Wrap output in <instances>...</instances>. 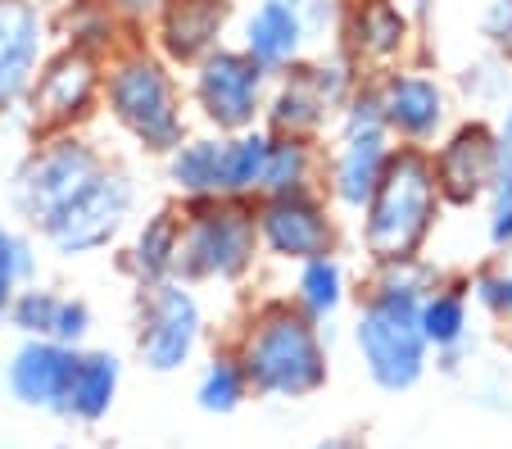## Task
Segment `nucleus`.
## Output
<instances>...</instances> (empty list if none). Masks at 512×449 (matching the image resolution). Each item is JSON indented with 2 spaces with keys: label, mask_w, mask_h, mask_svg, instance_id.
<instances>
[{
  "label": "nucleus",
  "mask_w": 512,
  "mask_h": 449,
  "mask_svg": "<svg viewBox=\"0 0 512 449\" xmlns=\"http://www.w3.org/2000/svg\"><path fill=\"white\" fill-rule=\"evenodd\" d=\"M132 37H141V32L127 28L105 0H73V5L64 10V19L55 23L59 46L87 50V55H96V59H109L114 50H123Z\"/></svg>",
  "instance_id": "nucleus-27"
},
{
  "label": "nucleus",
  "mask_w": 512,
  "mask_h": 449,
  "mask_svg": "<svg viewBox=\"0 0 512 449\" xmlns=\"http://www.w3.org/2000/svg\"><path fill=\"white\" fill-rule=\"evenodd\" d=\"M390 155H395L390 132H331L322 141V196L336 205L340 218H358Z\"/></svg>",
  "instance_id": "nucleus-18"
},
{
  "label": "nucleus",
  "mask_w": 512,
  "mask_h": 449,
  "mask_svg": "<svg viewBox=\"0 0 512 449\" xmlns=\"http://www.w3.org/2000/svg\"><path fill=\"white\" fill-rule=\"evenodd\" d=\"M204 341H209V309H204V295L195 286L173 277V282H159L150 291H136L132 350L145 372L177 377L191 363H200Z\"/></svg>",
  "instance_id": "nucleus-10"
},
{
  "label": "nucleus",
  "mask_w": 512,
  "mask_h": 449,
  "mask_svg": "<svg viewBox=\"0 0 512 449\" xmlns=\"http://www.w3.org/2000/svg\"><path fill=\"white\" fill-rule=\"evenodd\" d=\"M91 332H96V309H91L82 295H59V309H55V327H50V341L68 345V350H82L91 345Z\"/></svg>",
  "instance_id": "nucleus-34"
},
{
  "label": "nucleus",
  "mask_w": 512,
  "mask_h": 449,
  "mask_svg": "<svg viewBox=\"0 0 512 449\" xmlns=\"http://www.w3.org/2000/svg\"><path fill=\"white\" fill-rule=\"evenodd\" d=\"M426 155H431V173L445 209H472L490 196L503 146L494 137V123H485V118H454V127Z\"/></svg>",
  "instance_id": "nucleus-15"
},
{
  "label": "nucleus",
  "mask_w": 512,
  "mask_h": 449,
  "mask_svg": "<svg viewBox=\"0 0 512 449\" xmlns=\"http://www.w3.org/2000/svg\"><path fill=\"white\" fill-rule=\"evenodd\" d=\"M372 87H377L381 118L395 146L431 150L454 127V91L422 59H408L399 69L372 78Z\"/></svg>",
  "instance_id": "nucleus-13"
},
{
  "label": "nucleus",
  "mask_w": 512,
  "mask_h": 449,
  "mask_svg": "<svg viewBox=\"0 0 512 449\" xmlns=\"http://www.w3.org/2000/svg\"><path fill=\"white\" fill-rule=\"evenodd\" d=\"M164 186L173 205H195V200H223V137L191 127L164 159Z\"/></svg>",
  "instance_id": "nucleus-25"
},
{
  "label": "nucleus",
  "mask_w": 512,
  "mask_h": 449,
  "mask_svg": "<svg viewBox=\"0 0 512 449\" xmlns=\"http://www.w3.org/2000/svg\"><path fill=\"white\" fill-rule=\"evenodd\" d=\"M236 46H241L259 69H268L272 78L295 69L300 59L313 55V37H309V28H304V5L300 0H254L241 19Z\"/></svg>",
  "instance_id": "nucleus-20"
},
{
  "label": "nucleus",
  "mask_w": 512,
  "mask_h": 449,
  "mask_svg": "<svg viewBox=\"0 0 512 449\" xmlns=\"http://www.w3.org/2000/svg\"><path fill=\"white\" fill-rule=\"evenodd\" d=\"M300 191H322V141L272 137L259 200L263 196H300Z\"/></svg>",
  "instance_id": "nucleus-28"
},
{
  "label": "nucleus",
  "mask_w": 512,
  "mask_h": 449,
  "mask_svg": "<svg viewBox=\"0 0 512 449\" xmlns=\"http://www.w3.org/2000/svg\"><path fill=\"white\" fill-rule=\"evenodd\" d=\"M358 82H363V73H358L336 46L313 50L295 69L272 78L268 105H263V127H268L272 137L327 141L331 127H336V114L358 91Z\"/></svg>",
  "instance_id": "nucleus-8"
},
{
  "label": "nucleus",
  "mask_w": 512,
  "mask_h": 449,
  "mask_svg": "<svg viewBox=\"0 0 512 449\" xmlns=\"http://www.w3.org/2000/svg\"><path fill=\"white\" fill-rule=\"evenodd\" d=\"M463 282H467V295H472V309H481L494 323H508L512 318V273L508 268L485 264V268H476L472 277H463Z\"/></svg>",
  "instance_id": "nucleus-33"
},
{
  "label": "nucleus",
  "mask_w": 512,
  "mask_h": 449,
  "mask_svg": "<svg viewBox=\"0 0 512 449\" xmlns=\"http://www.w3.org/2000/svg\"><path fill=\"white\" fill-rule=\"evenodd\" d=\"M440 277L431 259L404 268H368L363 291L349 318V345L358 354L363 377L381 395H413L431 372V350L417 327L422 291Z\"/></svg>",
  "instance_id": "nucleus-1"
},
{
  "label": "nucleus",
  "mask_w": 512,
  "mask_h": 449,
  "mask_svg": "<svg viewBox=\"0 0 512 449\" xmlns=\"http://www.w3.org/2000/svg\"><path fill=\"white\" fill-rule=\"evenodd\" d=\"M182 87L191 123L204 132H218V137H232V132L263 127L272 73L259 69L236 41H227L182 73Z\"/></svg>",
  "instance_id": "nucleus-9"
},
{
  "label": "nucleus",
  "mask_w": 512,
  "mask_h": 449,
  "mask_svg": "<svg viewBox=\"0 0 512 449\" xmlns=\"http://www.w3.org/2000/svg\"><path fill=\"white\" fill-rule=\"evenodd\" d=\"M250 377L254 400L268 404H309L331 386V341L327 327L304 318L281 295H259L241 313L227 341Z\"/></svg>",
  "instance_id": "nucleus-2"
},
{
  "label": "nucleus",
  "mask_w": 512,
  "mask_h": 449,
  "mask_svg": "<svg viewBox=\"0 0 512 449\" xmlns=\"http://www.w3.org/2000/svg\"><path fill=\"white\" fill-rule=\"evenodd\" d=\"M494 137H499V146H503V150H512V91H508V100H503V109H499Z\"/></svg>",
  "instance_id": "nucleus-38"
},
{
  "label": "nucleus",
  "mask_w": 512,
  "mask_h": 449,
  "mask_svg": "<svg viewBox=\"0 0 512 449\" xmlns=\"http://www.w3.org/2000/svg\"><path fill=\"white\" fill-rule=\"evenodd\" d=\"M286 300L313 318L318 327H331L340 313L354 309L358 300V282H354V268H349L345 254H318V259H304V264L290 268V286H286Z\"/></svg>",
  "instance_id": "nucleus-24"
},
{
  "label": "nucleus",
  "mask_w": 512,
  "mask_h": 449,
  "mask_svg": "<svg viewBox=\"0 0 512 449\" xmlns=\"http://www.w3.org/2000/svg\"><path fill=\"white\" fill-rule=\"evenodd\" d=\"M59 449H68V445H59Z\"/></svg>",
  "instance_id": "nucleus-41"
},
{
  "label": "nucleus",
  "mask_w": 512,
  "mask_h": 449,
  "mask_svg": "<svg viewBox=\"0 0 512 449\" xmlns=\"http://www.w3.org/2000/svg\"><path fill=\"white\" fill-rule=\"evenodd\" d=\"M78 350L50 341V336H19V345L5 359V391L19 409L32 413H64V391H68V372H73Z\"/></svg>",
  "instance_id": "nucleus-19"
},
{
  "label": "nucleus",
  "mask_w": 512,
  "mask_h": 449,
  "mask_svg": "<svg viewBox=\"0 0 512 449\" xmlns=\"http://www.w3.org/2000/svg\"><path fill=\"white\" fill-rule=\"evenodd\" d=\"M182 214V254L177 277L195 291H241L263 264L254 200H195L177 205Z\"/></svg>",
  "instance_id": "nucleus-5"
},
{
  "label": "nucleus",
  "mask_w": 512,
  "mask_h": 449,
  "mask_svg": "<svg viewBox=\"0 0 512 449\" xmlns=\"http://www.w3.org/2000/svg\"><path fill=\"white\" fill-rule=\"evenodd\" d=\"M105 5H109V10H114L132 32H141L145 23L155 19V10L164 5V0H105Z\"/></svg>",
  "instance_id": "nucleus-37"
},
{
  "label": "nucleus",
  "mask_w": 512,
  "mask_h": 449,
  "mask_svg": "<svg viewBox=\"0 0 512 449\" xmlns=\"http://www.w3.org/2000/svg\"><path fill=\"white\" fill-rule=\"evenodd\" d=\"M59 286H46L37 277V282L19 286L10 300V309H5V327H14L19 336H50V327H55V309H59Z\"/></svg>",
  "instance_id": "nucleus-31"
},
{
  "label": "nucleus",
  "mask_w": 512,
  "mask_h": 449,
  "mask_svg": "<svg viewBox=\"0 0 512 449\" xmlns=\"http://www.w3.org/2000/svg\"><path fill=\"white\" fill-rule=\"evenodd\" d=\"M118 395H123V359L114 350H96V345H82L73 372H68V391H64V413L59 422H73V427H100L109 413L118 409Z\"/></svg>",
  "instance_id": "nucleus-23"
},
{
  "label": "nucleus",
  "mask_w": 512,
  "mask_h": 449,
  "mask_svg": "<svg viewBox=\"0 0 512 449\" xmlns=\"http://www.w3.org/2000/svg\"><path fill=\"white\" fill-rule=\"evenodd\" d=\"M50 50H55V19L46 0H0V118L23 109Z\"/></svg>",
  "instance_id": "nucleus-16"
},
{
  "label": "nucleus",
  "mask_w": 512,
  "mask_h": 449,
  "mask_svg": "<svg viewBox=\"0 0 512 449\" xmlns=\"http://www.w3.org/2000/svg\"><path fill=\"white\" fill-rule=\"evenodd\" d=\"M304 449H358L349 436H322V440H313V445H304Z\"/></svg>",
  "instance_id": "nucleus-40"
},
{
  "label": "nucleus",
  "mask_w": 512,
  "mask_h": 449,
  "mask_svg": "<svg viewBox=\"0 0 512 449\" xmlns=\"http://www.w3.org/2000/svg\"><path fill=\"white\" fill-rule=\"evenodd\" d=\"M300 5H304V28H309V37L336 46V28H340L345 0H300Z\"/></svg>",
  "instance_id": "nucleus-36"
},
{
  "label": "nucleus",
  "mask_w": 512,
  "mask_h": 449,
  "mask_svg": "<svg viewBox=\"0 0 512 449\" xmlns=\"http://www.w3.org/2000/svg\"><path fill=\"white\" fill-rule=\"evenodd\" d=\"M481 205H485V241L494 250H512V150H503L494 186Z\"/></svg>",
  "instance_id": "nucleus-32"
},
{
  "label": "nucleus",
  "mask_w": 512,
  "mask_h": 449,
  "mask_svg": "<svg viewBox=\"0 0 512 449\" xmlns=\"http://www.w3.org/2000/svg\"><path fill=\"white\" fill-rule=\"evenodd\" d=\"M399 5L408 10V19H413L417 28H426V19L435 14V0H399Z\"/></svg>",
  "instance_id": "nucleus-39"
},
{
  "label": "nucleus",
  "mask_w": 512,
  "mask_h": 449,
  "mask_svg": "<svg viewBox=\"0 0 512 449\" xmlns=\"http://www.w3.org/2000/svg\"><path fill=\"white\" fill-rule=\"evenodd\" d=\"M445 214L449 209L440 200V186H435L431 155L395 146L377 191L354 218L358 250H363L368 268L422 264V259H431V241Z\"/></svg>",
  "instance_id": "nucleus-3"
},
{
  "label": "nucleus",
  "mask_w": 512,
  "mask_h": 449,
  "mask_svg": "<svg viewBox=\"0 0 512 449\" xmlns=\"http://www.w3.org/2000/svg\"><path fill=\"white\" fill-rule=\"evenodd\" d=\"M268 146H272L268 127H250V132L223 137V200H259Z\"/></svg>",
  "instance_id": "nucleus-29"
},
{
  "label": "nucleus",
  "mask_w": 512,
  "mask_h": 449,
  "mask_svg": "<svg viewBox=\"0 0 512 449\" xmlns=\"http://www.w3.org/2000/svg\"><path fill=\"white\" fill-rule=\"evenodd\" d=\"M109 150L100 146L87 132H50V137H37L32 150L19 159L10 182V200L19 223L28 227L32 236H41L82 186L105 168Z\"/></svg>",
  "instance_id": "nucleus-6"
},
{
  "label": "nucleus",
  "mask_w": 512,
  "mask_h": 449,
  "mask_svg": "<svg viewBox=\"0 0 512 449\" xmlns=\"http://www.w3.org/2000/svg\"><path fill=\"white\" fill-rule=\"evenodd\" d=\"M417 37H422V28L408 19L399 0H345L336 50L363 78H381L417 55Z\"/></svg>",
  "instance_id": "nucleus-14"
},
{
  "label": "nucleus",
  "mask_w": 512,
  "mask_h": 449,
  "mask_svg": "<svg viewBox=\"0 0 512 449\" xmlns=\"http://www.w3.org/2000/svg\"><path fill=\"white\" fill-rule=\"evenodd\" d=\"M191 400H195V409L209 413V418H232V413H241L245 404L254 400L250 377H245V368H241L232 345H218V350H209L200 359Z\"/></svg>",
  "instance_id": "nucleus-26"
},
{
  "label": "nucleus",
  "mask_w": 512,
  "mask_h": 449,
  "mask_svg": "<svg viewBox=\"0 0 512 449\" xmlns=\"http://www.w3.org/2000/svg\"><path fill=\"white\" fill-rule=\"evenodd\" d=\"M136 218H141V182H136V173L127 164L105 159V168H100L78 196L64 205V214L41 232V245H46L55 259H64V264L96 259V254H109L123 245L127 227H132Z\"/></svg>",
  "instance_id": "nucleus-7"
},
{
  "label": "nucleus",
  "mask_w": 512,
  "mask_h": 449,
  "mask_svg": "<svg viewBox=\"0 0 512 449\" xmlns=\"http://www.w3.org/2000/svg\"><path fill=\"white\" fill-rule=\"evenodd\" d=\"M417 327L426 336L435 368L440 372L463 368V359L472 354V295H467L463 277L440 273L426 286L422 304H417Z\"/></svg>",
  "instance_id": "nucleus-21"
},
{
  "label": "nucleus",
  "mask_w": 512,
  "mask_h": 449,
  "mask_svg": "<svg viewBox=\"0 0 512 449\" xmlns=\"http://www.w3.org/2000/svg\"><path fill=\"white\" fill-rule=\"evenodd\" d=\"M37 273H41V254L32 232L0 223V327H5V309H10L14 291L37 282Z\"/></svg>",
  "instance_id": "nucleus-30"
},
{
  "label": "nucleus",
  "mask_w": 512,
  "mask_h": 449,
  "mask_svg": "<svg viewBox=\"0 0 512 449\" xmlns=\"http://www.w3.org/2000/svg\"><path fill=\"white\" fill-rule=\"evenodd\" d=\"M177 254H182V214L177 205H159L127 227L118 245V268L136 291H150L177 277Z\"/></svg>",
  "instance_id": "nucleus-22"
},
{
  "label": "nucleus",
  "mask_w": 512,
  "mask_h": 449,
  "mask_svg": "<svg viewBox=\"0 0 512 449\" xmlns=\"http://www.w3.org/2000/svg\"><path fill=\"white\" fill-rule=\"evenodd\" d=\"M100 96H105V59L55 41V50L32 78L23 118H28L32 137L87 132L91 123H100Z\"/></svg>",
  "instance_id": "nucleus-11"
},
{
  "label": "nucleus",
  "mask_w": 512,
  "mask_h": 449,
  "mask_svg": "<svg viewBox=\"0 0 512 449\" xmlns=\"http://www.w3.org/2000/svg\"><path fill=\"white\" fill-rule=\"evenodd\" d=\"M100 118L145 159H164L195 127L186 109L182 73L145 46V37H132L105 59Z\"/></svg>",
  "instance_id": "nucleus-4"
},
{
  "label": "nucleus",
  "mask_w": 512,
  "mask_h": 449,
  "mask_svg": "<svg viewBox=\"0 0 512 449\" xmlns=\"http://www.w3.org/2000/svg\"><path fill=\"white\" fill-rule=\"evenodd\" d=\"M254 227H259L263 259L281 268H295L318 254H336L345 245V218L322 191L254 200Z\"/></svg>",
  "instance_id": "nucleus-12"
},
{
  "label": "nucleus",
  "mask_w": 512,
  "mask_h": 449,
  "mask_svg": "<svg viewBox=\"0 0 512 449\" xmlns=\"http://www.w3.org/2000/svg\"><path fill=\"white\" fill-rule=\"evenodd\" d=\"M481 37L494 55L512 59V0H485L481 10Z\"/></svg>",
  "instance_id": "nucleus-35"
},
{
  "label": "nucleus",
  "mask_w": 512,
  "mask_h": 449,
  "mask_svg": "<svg viewBox=\"0 0 512 449\" xmlns=\"http://www.w3.org/2000/svg\"><path fill=\"white\" fill-rule=\"evenodd\" d=\"M236 23L232 0H164L155 10V19L141 28L145 46L164 55L177 73H186L191 64H200L209 50L227 46Z\"/></svg>",
  "instance_id": "nucleus-17"
}]
</instances>
